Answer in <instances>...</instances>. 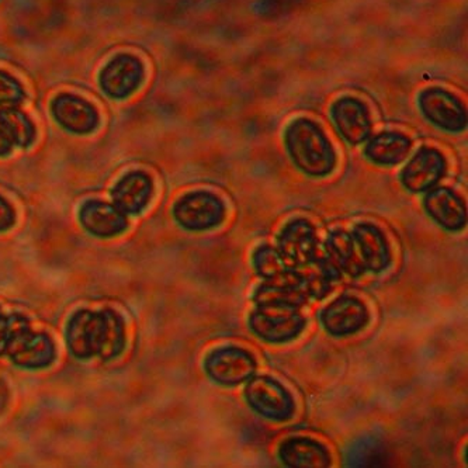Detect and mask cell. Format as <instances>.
I'll return each instance as SVG.
<instances>
[{"label":"cell","instance_id":"16","mask_svg":"<svg viewBox=\"0 0 468 468\" xmlns=\"http://www.w3.org/2000/svg\"><path fill=\"white\" fill-rule=\"evenodd\" d=\"M350 235L365 271H383L388 268L391 252L380 229L371 224H359Z\"/></svg>","mask_w":468,"mask_h":468},{"label":"cell","instance_id":"3","mask_svg":"<svg viewBox=\"0 0 468 468\" xmlns=\"http://www.w3.org/2000/svg\"><path fill=\"white\" fill-rule=\"evenodd\" d=\"M0 355L20 367L44 368L54 362L55 347L48 335L33 331L25 316L15 314L0 341Z\"/></svg>","mask_w":468,"mask_h":468},{"label":"cell","instance_id":"10","mask_svg":"<svg viewBox=\"0 0 468 468\" xmlns=\"http://www.w3.org/2000/svg\"><path fill=\"white\" fill-rule=\"evenodd\" d=\"M446 174V161L438 149L423 146L408 162L401 174L402 185L412 193L432 190Z\"/></svg>","mask_w":468,"mask_h":468},{"label":"cell","instance_id":"5","mask_svg":"<svg viewBox=\"0 0 468 468\" xmlns=\"http://www.w3.org/2000/svg\"><path fill=\"white\" fill-rule=\"evenodd\" d=\"M174 216L180 226L190 231L218 227L226 218V206L218 196L210 192H193L175 204Z\"/></svg>","mask_w":468,"mask_h":468},{"label":"cell","instance_id":"13","mask_svg":"<svg viewBox=\"0 0 468 468\" xmlns=\"http://www.w3.org/2000/svg\"><path fill=\"white\" fill-rule=\"evenodd\" d=\"M144 80V67L133 55H119L101 72L104 93L113 99H124L137 90Z\"/></svg>","mask_w":468,"mask_h":468},{"label":"cell","instance_id":"8","mask_svg":"<svg viewBox=\"0 0 468 468\" xmlns=\"http://www.w3.org/2000/svg\"><path fill=\"white\" fill-rule=\"evenodd\" d=\"M277 250L287 268L302 269L313 263L320 253L313 224L304 218L289 222L280 235Z\"/></svg>","mask_w":468,"mask_h":468},{"label":"cell","instance_id":"7","mask_svg":"<svg viewBox=\"0 0 468 468\" xmlns=\"http://www.w3.org/2000/svg\"><path fill=\"white\" fill-rule=\"evenodd\" d=\"M204 368L216 383L237 386L252 378L256 371V360L248 350L240 347H219L207 356Z\"/></svg>","mask_w":468,"mask_h":468},{"label":"cell","instance_id":"15","mask_svg":"<svg viewBox=\"0 0 468 468\" xmlns=\"http://www.w3.org/2000/svg\"><path fill=\"white\" fill-rule=\"evenodd\" d=\"M55 120L75 134H89L99 124V114L95 107L83 99L73 95H59L52 101Z\"/></svg>","mask_w":468,"mask_h":468},{"label":"cell","instance_id":"17","mask_svg":"<svg viewBox=\"0 0 468 468\" xmlns=\"http://www.w3.org/2000/svg\"><path fill=\"white\" fill-rule=\"evenodd\" d=\"M425 210L439 226L449 231H459L467 221L464 201L456 192L447 187L429 190L425 197Z\"/></svg>","mask_w":468,"mask_h":468},{"label":"cell","instance_id":"18","mask_svg":"<svg viewBox=\"0 0 468 468\" xmlns=\"http://www.w3.org/2000/svg\"><path fill=\"white\" fill-rule=\"evenodd\" d=\"M80 218L85 229L96 237H116L127 229L124 213L116 206L103 201H88L83 204Z\"/></svg>","mask_w":468,"mask_h":468},{"label":"cell","instance_id":"6","mask_svg":"<svg viewBox=\"0 0 468 468\" xmlns=\"http://www.w3.org/2000/svg\"><path fill=\"white\" fill-rule=\"evenodd\" d=\"M248 404L261 417L286 420L294 414V399L279 381L268 376L252 378L245 389Z\"/></svg>","mask_w":468,"mask_h":468},{"label":"cell","instance_id":"4","mask_svg":"<svg viewBox=\"0 0 468 468\" xmlns=\"http://www.w3.org/2000/svg\"><path fill=\"white\" fill-rule=\"evenodd\" d=\"M250 326L259 338L271 344L292 341L302 334L305 320L298 308L287 305H258L250 318Z\"/></svg>","mask_w":468,"mask_h":468},{"label":"cell","instance_id":"24","mask_svg":"<svg viewBox=\"0 0 468 468\" xmlns=\"http://www.w3.org/2000/svg\"><path fill=\"white\" fill-rule=\"evenodd\" d=\"M253 266L256 273L266 280L280 276L287 269L279 250L271 247H261L256 250L253 255Z\"/></svg>","mask_w":468,"mask_h":468},{"label":"cell","instance_id":"30","mask_svg":"<svg viewBox=\"0 0 468 468\" xmlns=\"http://www.w3.org/2000/svg\"><path fill=\"white\" fill-rule=\"evenodd\" d=\"M5 402H6V391L4 384L0 383V410H4Z\"/></svg>","mask_w":468,"mask_h":468},{"label":"cell","instance_id":"29","mask_svg":"<svg viewBox=\"0 0 468 468\" xmlns=\"http://www.w3.org/2000/svg\"><path fill=\"white\" fill-rule=\"evenodd\" d=\"M10 315H6L4 311L0 310V341L4 338L5 332H6L7 325H9Z\"/></svg>","mask_w":468,"mask_h":468},{"label":"cell","instance_id":"1","mask_svg":"<svg viewBox=\"0 0 468 468\" xmlns=\"http://www.w3.org/2000/svg\"><path fill=\"white\" fill-rule=\"evenodd\" d=\"M67 339L78 359L98 356L99 359L112 360L124 349V323L113 310L78 311L68 324Z\"/></svg>","mask_w":468,"mask_h":468},{"label":"cell","instance_id":"9","mask_svg":"<svg viewBox=\"0 0 468 468\" xmlns=\"http://www.w3.org/2000/svg\"><path fill=\"white\" fill-rule=\"evenodd\" d=\"M420 107L429 122L451 133H460L467 124L462 101L444 89L423 90L420 96Z\"/></svg>","mask_w":468,"mask_h":468},{"label":"cell","instance_id":"11","mask_svg":"<svg viewBox=\"0 0 468 468\" xmlns=\"http://www.w3.org/2000/svg\"><path fill=\"white\" fill-rule=\"evenodd\" d=\"M304 279L298 269L287 268L280 276L261 284L255 294L258 305H287L300 308L307 303Z\"/></svg>","mask_w":468,"mask_h":468},{"label":"cell","instance_id":"21","mask_svg":"<svg viewBox=\"0 0 468 468\" xmlns=\"http://www.w3.org/2000/svg\"><path fill=\"white\" fill-rule=\"evenodd\" d=\"M325 258L331 261L335 269H338L342 273L350 274L356 277L365 271L362 261H360L357 250H356L355 242L352 235L346 231H335L329 235L325 245Z\"/></svg>","mask_w":468,"mask_h":468},{"label":"cell","instance_id":"2","mask_svg":"<svg viewBox=\"0 0 468 468\" xmlns=\"http://www.w3.org/2000/svg\"><path fill=\"white\" fill-rule=\"evenodd\" d=\"M286 145L292 162L310 176L334 171L336 155L324 131L308 119H298L286 131Z\"/></svg>","mask_w":468,"mask_h":468},{"label":"cell","instance_id":"14","mask_svg":"<svg viewBox=\"0 0 468 468\" xmlns=\"http://www.w3.org/2000/svg\"><path fill=\"white\" fill-rule=\"evenodd\" d=\"M332 119L342 137L353 145H359L370 137V113L366 104L359 99H339L332 106Z\"/></svg>","mask_w":468,"mask_h":468},{"label":"cell","instance_id":"20","mask_svg":"<svg viewBox=\"0 0 468 468\" xmlns=\"http://www.w3.org/2000/svg\"><path fill=\"white\" fill-rule=\"evenodd\" d=\"M280 459L292 468H325L331 457L323 444L311 439L295 438L280 447Z\"/></svg>","mask_w":468,"mask_h":468},{"label":"cell","instance_id":"23","mask_svg":"<svg viewBox=\"0 0 468 468\" xmlns=\"http://www.w3.org/2000/svg\"><path fill=\"white\" fill-rule=\"evenodd\" d=\"M0 128L12 141L13 145L26 146L33 143L36 130L33 122L23 112L16 107H7L0 110Z\"/></svg>","mask_w":468,"mask_h":468},{"label":"cell","instance_id":"28","mask_svg":"<svg viewBox=\"0 0 468 468\" xmlns=\"http://www.w3.org/2000/svg\"><path fill=\"white\" fill-rule=\"evenodd\" d=\"M12 148V141H10L9 137L5 134V131L0 128V156L7 155V154H10Z\"/></svg>","mask_w":468,"mask_h":468},{"label":"cell","instance_id":"12","mask_svg":"<svg viewBox=\"0 0 468 468\" xmlns=\"http://www.w3.org/2000/svg\"><path fill=\"white\" fill-rule=\"evenodd\" d=\"M324 328L334 336H347L362 331L368 323L367 307L355 297L335 300L321 314Z\"/></svg>","mask_w":468,"mask_h":468},{"label":"cell","instance_id":"19","mask_svg":"<svg viewBox=\"0 0 468 468\" xmlns=\"http://www.w3.org/2000/svg\"><path fill=\"white\" fill-rule=\"evenodd\" d=\"M153 192V180L148 175L131 172L114 187V206L124 214H140L148 206Z\"/></svg>","mask_w":468,"mask_h":468},{"label":"cell","instance_id":"22","mask_svg":"<svg viewBox=\"0 0 468 468\" xmlns=\"http://www.w3.org/2000/svg\"><path fill=\"white\" fill-rule=\"evenodd\" d=\"M410 149V140L401 133H381L368 141L366 156L378 165H397L404 161Z\"/></svg>","mask_w":468,"mask_h":468},{"label":"cell","instance_id":"27","mask_svg":"<svg viewBox=\"0 0 468 468\" xmlns=\"http://www.w3.org/2000/svg\"><path fill=\"white\" fill-rule=\"evenodd\" d=\"M13 222H15V210L4 197H0V231L9 229Z\"/></svg>","mask_w":468,"mask_h":468},{"label":"cell","instance_id":"25","mask_svg":"<svg viewBox=\"0 0 468 468\" xmlns=\"http://www.w3.org/2000/svg\"><path fill=\"white\" fill-rule=\"evenodd\" d=\"M383 447L374 439H360L347 451V464L352 467H365L380 462Z\"/></svg>","mask_w":468,"mask_h":468},{"label":"cell","instance_id":"26","mask_svg":"<svg viewBox=\"0 0 468 468\" xmlns=\"http://www.w3.org/2000/svg\"><path fill=\"white\" fill-rule=\"evenodd\" d=\"M25 99L22 85L15 78L0 70V106L4 109L16 107Z\"/></svg>","mask_w":468,"mask_h":468}]
</instances>
